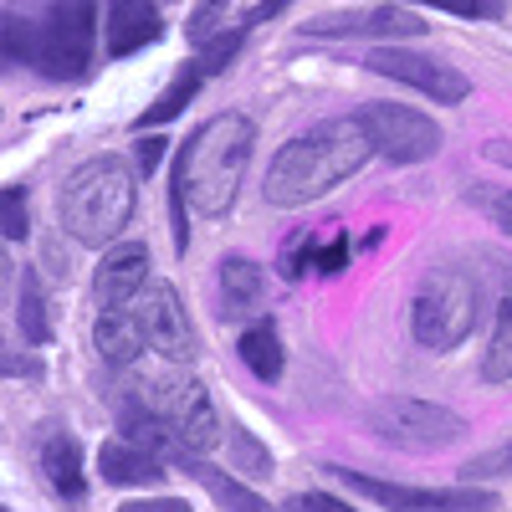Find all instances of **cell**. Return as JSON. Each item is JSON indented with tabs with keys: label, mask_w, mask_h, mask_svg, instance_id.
Masks as SVG:
<instances>
[{
	"label": "cell",
	"mask_w": 512,
	"mask_h": 512,
	"mask_svg": "<svg viewBox=\"0 0 512 512\" xmlns=\"http://www.w3.org/2000/svg\"><path fill=\"white\" fill-rule=\"evenodd\" d=\"M98 11L93 0H16L0 21V47L11 62L52 82H77L93 67Z\"/></svg>",
	"instance_id": "1"
},
{
	"label": "cell",
	"mask_w": 512,
	"mask_h": 512,
	"mask_svg": "<svg viewBox=\"0 0 512 512\" xmlns=\"http://www.w3.org/2000/svg\"><path fill=\"white\" fill-rule=\"evenodd\" d=\"M369 154H379V149H374V134L359 123V113L354 118H328V123L308 128V134H297L292 144L277 149L262 195L272 205H287V210L308 205V200L338 190L349 175H359L369 164Z\"/></svg>",
	"instance_id": "2"
},
{
	"label": "cell",
	"mask_w": 512,
	"mask_h": 512,
	"mask_svg": "<svg viewBox=\"0 0 512 512\" xmlns=\"http://www.w3.org/2000/svg\"><path fill=\"white\" fill-rule=\"evenodd\" d=\"M251 139H256V128L241 113H216L210 123H200L175 154L169 195H180L200 216H226L241 195V180H246Z\"/></svg>",
	"instance_id": "3"
},
{
	"label": "cell",
	"mask_w": 512,
	"mask_h": 512,
	"mask_svg": "<svg viewBox=\"0 0 512 512\" xmlns=\"http://www.w3.org/2000/svg\"><path fill=\"white\" fill-rule=\"evenodd\" d=\"M57 216H62L72 241L108 246L128 226V216H134V175H128L123 159H113V154L88 159L82 169L67 175V185L57 195Z\"/></svg>",
	"instance_id": "4"
},
{
	"label": "cell",
	"mask_w": 512,
	"mask_h": 512,
	"mask_svg": "<svg viewBox=\"0 0 512 512\" xmlns=\"http://www.w3.org/2000/svg\"><path fill=\"white\" fill-rule=\"evenodd\" d=\"M134 400L149 405V410L169 425V431L180 436V446H185L190 456H200V451H210V446L221 441L216 405H210L205 384L185 374V364H169V369H159V374H144V379L134 384Z\"/></svg>",
	"instance_id": "5"
},
{
	"label": "cell",
	"mask_w": 512,
	"mask_h": 512,
	"mask_svg": "<svg viewBox=\"0 0 512 512\" xmlns=\"http://www.w3.org/2000/svg\"><path fill=\"white\" fill-rule=\"evenodd\" d=\"M477 323V282L461 267H431L415 287L410 303V328L420 349H456Z\"/></svg>",
	"instance_id": "6"
},
{
	"label": "cell",
	"mask_w": 512,
	"mask_h": 512,
	"mask_svg": "<svg viewBox=\"0 0 512 512\" xmlns=\"http://www.w3.org/2000/svg\"><path fill=\"white\" fill-rule=\"evenodd\" d=\"M369 431L384 446H400V451H441L451 446L466 425L461 415L431 405V400H410V395H390V400H374L369 405Z\"/></svg>",
	"instance_id": "7"
},
{
	"label": "cell",
	"mask_w": 512,
	"mask_h": 512,
	"mask_svg": "<svg viewBox=\"0 0 512 512\" xmlns=\"http://www.w3.org/2000/svg\"><path fill=\"white\" fill-rule=\"evenodd\" d=\"M359 123L374 134V149L390 164H425L441 154V123H431L425 113L405 108V103H369L359 108Z\"/></svg>",
	"instance_id": "8"
},
{
	"label": "cell",
	"mask_w": 512,
	"mask_h": 512,
	"mask_svg": "<svg viewBox=\"0 0 512 512\" xmlns=\"http://www.w3.org/2000/svg\"><path fill=\"white\" fill-rule=\"evenodd\" d=\"M369 72L379 77H390V82H405V88L425 93V98H436V103H461L466 93H472V82H466L461 67L431 57V52H410V47H374L364 57Z\"/></svg>",
	"instance_id": "9"
},
{
	"label": "cell",
	"mask_w": 512,
	"mask_h": 512,
	"mask_svg": "<svg viewBox=\"0 0 512 512\" xmlns=\"http://www.w3.org/2000/svg\"><path fill=\"white\" fill-rule=\"evenodd\" d=\"M338 482H349L354 492L374 497L379 507L390 512H492V492H477V487H395V482H369L349 466H333Z\"/></svg>",
	"instance_id": "10"
},
{
	"label": "cell",
	"mask_w": 512,
	"mask_h": 512,
	"mask_svg": "<svg viewBox=\"0 0 512 512\" xmlns=\"http://www.w3.org/2000/svg\"><path fill=\"white\" fill-rule=\"evenodd\" d=\"M128 308L139 313L149 349H154L164 364H190V359H195V323H190V313L180 308V292H175V287H164V282H159V287H144Z\"/></svg>",
	"instance_id": "11"
},
{
	"label": "cell",
	"mask_w": 512,
	"mask_h": 512,
	"mask_svg": "<svg viewBox=\"0 0 512 512\" xmlns=\"http://www.w3.org/2000/svg\"><path fill=\"white\" fill-rule=\"evenodd\" d=\"M144 277H149V251H144L139 241L113 246L103 262H98V272H93L98 308H103V313H108V308H128V303L144 292Z\"/></svg>",
	"instance_id": "12"
},
{
	"label": "cell",
	"mask_w": 512,
	"mask_h": 512,
	"mask_svg": "<svg viewBox=\"0 0 512 512\" xmlns=\"http://www.w3.org/2000/svg\"><path fill=\"white\" fill-rule=\"evenodd\" d=\"M308 36H420L425 21H415L410 11L395 6H374V11H333L303 26Z\"/></svg>",
	"instance_id": "13"
},
{
	"label": "cell",
	"mask_w": 512,
	"mask_h": 512,
	"mask_svg": "<svg viewBox=\"0 0 512 512\" xmlns=\"http://www.w3.org/2000/svg\"><path fill=\"white\" fill-rule=\"evenodd\" d=\"M103 31H108V52H113V57H128V52L149 47V41H159L164 21H159V11H154V0H108Z\"/></svg>",
	"instance_id": "14"
},
{
	"label": "cell",
	"mask_w": 512,
	"mask_h": 512,
	"mask_svg": "<svg viewBox=\"0 0 512 512\" xmlns=\"http://www.w3.org/2000/svg\"><path fill=\"white\" fill-rule=\"evenodd\" d=\"M41 472H47V482L62 502H82V492H88L82 487V446L62 431V425L41 431Z\"/></svg>",
	"instance_id": "15"
},
{
	"label": "cell",
	"mask_w": 512,
	"mask_h": 512,
	"mask_svg": "<svg viewBox=\"0 0 512 512\" xmlns=\"http://www.w3.org/2000/svg\"><path fill=\"white\" fill-rule=\"evenodd\" d=\"M98 472L113 482V487H149V482H159L164 477V456H154L149 446H139V441H108L103 451H98Z\"/></svg>",
	"instance_id": "16"
},
{
	"label": "cell",
	"mask_w": 512,
	"mask_h": 512,
	"mask_svg": "<svg viewBox=\"0 0 512 512\" xmlns=\"http://www.w3.org/2000/svg\"><path fill=\"white\" fill-rule=\"evenodd\" d=\"M98 354L108 359V364H118V369H128L144 349H149V338H144V323H139V313L134 308H108L103 318H98Z\"/></svg>",
	"instance_id": "17"
},
{
	"label": "cell",
	"mask_w": 512,
	"mask_h": 512,
	"mask_svg": "<svg viewBox=\"0 0 512 512\" xmlns=\"http://www.w3.org/2000/svg\"><path fill=\"white\" fill-rule=\"evenodd\" d=\"M216 277H221V297H216L221 318H241L262 303V272H256V262H246V256H226Z\"/></svg>",
	"instance_id": "18"
},
{
	"label": "cell",
	"mask_w": 512,
	"mask_h": 512,
	"mask_svg": "<svg viewBox=\"0 0 512 512\" xmlns=\"http://www.w3.org/2000/svg\"><path fill=\"white\" fill-rule=\"evenodd\" d=\"M190 477H200L205 487H210V497L221 502V512H272V502L267 497H256V492H246V482H236V477H226V472H216V466H205L200 456L185 466Z\"/></svg>",
	"instance_id": "19"
},
{
	"label": "cell",
	"mask_w": 512,
	"mask_h": 512,
	"mask_svg": "<svg viewBox=\"0 0 512 512\" xmlns=\"http://www.w3.org/2000/svg\"><path fill=\"white\" fill-rule=\"evenodd\" d=\"M236 354H241V364H246L256 379H267V384L282 374V338H277L272 323L246 328V333H241V344H236Z\"/></svg>",
	"instance_id": "20"
},
{
	"label": "cell",
	"mask_w": 512,
	"mask_h": 512,
	"mask_svg": "<svg viewBox=\"0 0 512 512\" xmlns=\"http://www.w3.org/2000/svg\"><path fill=\"white\" fill-rule=\"evenodd\" d=\"M200 82H205V67L190 62V67L175 77V88L159 93V103H149V108L139 113V128H159V123H169V118H180V113L190 108V98L200 93Z\"/></svg>",
	"instance_id": "21"
},
{
	"label": "cell",
	"mask_w": 512,
	"mask_h": 512,
	"mask_svg": "<svg viewBox=\"0 0 512 512\" xmlns=\"http://www.w3.org/2000/svg\"><path fill=\"white\" fill-rule=\"evenodd\" d=\"M21 333L31 344H47L52 338V323H47V297H41V277L26 267L21 272Z\"/></svg>",
	"instance_id": "22"
},
{
	"label": "cell",
	"mask_w": 512,
	"mask_h": 512,
	"mask_svg": "<svg viewBox=\"0 0 512 512\" xmlns=\"http://www.w3.org/2000/svg\"><path fill=\"white\" fill-rule=\"evenodd\" d=\"M482 374H487L492 384L512 379V297L497 308V323H492V344H487V364H482Z\"/></svg>",
	"instance_id": "23"
},
{
	"label": "cell",
	"mask_w": 512,
	"mask_h": 512,
	"mask_svg": "<svg viewBox=\"0 0 512 512\" xmlns=\"http://www.w3.org/2000/svg\"><path fill=\"white\" fill-rule=\"evenodd\" d=\"M472 205L482 210V216H492V226H502L512 236V190H502V185H472Z\"/></svg>",
	"instance_id": "24"
},
{
	"label": "cell",
	"mask_w": 512,
	"mask_h": 512,
	"mask_svg": "<svg viewBox=\"0 0 512 512\" xmlns=\"http://www.w3.org/2000/svg\"><path fill=\"white\" fill-rule=\"evenodd\" d=\"M241 41H246V26H236V31H226V36H210V41H205V57H200L205 77H210V72H221V67L241 52Z\"/></svg>",
	"instance_id": "25"
},
{
	"label": "cell",
	"mask_w": 512,
	"mask_h": 512,
	"mask_svg": "<svg viewBox=\"0 0 512 512\" xmlns=\"http://www.w3.org/2000/svg\"><path fill=\"white\" fill-rule=\"evenodd\" d=\"M318 262V251H313V236L303 231L292 246H282V277H303L308 267Z\"/></svg>",
	"instance_id": "26"
},
{
	"label": "cell",
	"mask_w": 512,
	"mask_h": 512,
	"mask_svg": "<svg viewBox=\"0 0 512 512\" xmlns=\"http://www.w3.org/2000/svg\"><path fill=\"white\" fill-rule=\"evenodd\" d=\"M231 451H236V461L246 466L251 477H262V472H267V451L256 446V441H251V436L241 431V425H231Z\"/></svg>",
	"instance_id": "27"
},
{
	"label": "cell",
	"mask_w": 512,
	"mask_h": 512,
	"mask_svg": "<svg viewBox=\"0 0 512 512\" xmlns=\"http://www.w3.org/2000/svg\"><path fill=\"white\" fill-rule=\"evenodd\" d=\"M415 6H436V11H451V16L482 21V16H497L502 11V0H415Z\"/></svg>",
	"instance_id": "28"
},
{
	"label": "cell",
	"mask_w": 512,
	"mask_h": 512,
	"mask_svg": "<svg viewBox=\"0 0 512 512\" xmlns=\"http://www.w3.org/2000/svg\"><path fill=\"white\" fill-rule=\"evenodd\" d=\"M26 190L21 185H11L6 190V241H26Z\"/></svg>",
	"instance_id": "29"
},
{
	"label": "cell",
	"mask_w": 512,
	"mask_h": 512,
	"mask_svg": "<svg viewBox=\"0 0 512 512\" xmlns=\"http://www.w3.org/2000/svg\"><path fill=\"white\" fill-rule=\"evenodd\" d=\"M344 262H349V241L333 236L328 246H318V262H313V267H318L323 277H338V272H344Z\"/></svg>",
	"instance_id": "30"
},
{
	"label": "cell",
	"mask_w": 512,
	"mask_h": 512,
	"mask_svg": "<svg viewBox=\"0 0 512 512\" xmlns=\"http://www.w3.org/2000/svg\"><path fill=\"white\" fill-rule=\"evenodd\" d=\"M221 6H226V0H205V6L190 16V41H210V36H216V16H221Z\"/></svg>",
	"instance_id": "31"
},
{
	"label": "cell",
	"mask_w": 512,
	"mask_h": 512,
	"mask_svg": "<svg viewBox=\"0 0 512 512\" xmlns=\"http://www.w3.org/2000/svg\"><path fill=\"white\" fill-rule=\"evenodd\" d=\"M118 512H195L185 497H154V502H123Z\"/></svg>",
	"instance_id": "32"
},
{
	"label": "cell",
	"mask_w": 512,
	"mask_h": 512,
	"mask_svg": "<svg viewBox=\"0 0 512 512\" xmlns=\"http://www.w3.org/2000/svg\"><path fill=\"white\" fill-rule=\"evenodd\" d=\"M292 512H354L349 502H338V497H323V492H308V497H297Z\"/></svg>",
	"instance_id": "33"
},
{
	"label": "cell",
	"mask_w": 512,
	"mask_h": 512,
	"mask_svg": "<svg viewBox=\"0 0 512 512\" xmlns=\"http://www.w3.org/2000/svg\"><path fill=\"white\" fill-rule=\"evenodd\" d=\"M164 159V139H139V164H144V175H154Z\"/></svg>",
	"instance_id": "34"
},
{
	"label": "cell",
	"mask_w": 512,
	"mask_h": 512,
	"mask_svg": "<svg viewBox=\"0 0 512 512\" xmlns=\"http://www.w3.org/2000/svg\"><path fill=\"white\" fill-rule=\"evenodd\" d=\"M287 6H292V0H262V6L246 11L241 21H246V26H256V21H272V16H277V11H287Z\"/></svg>",
	"instance_id": "35"
},
{
	"label": "cell",
	"mask_w": 512,
	"mask_h": 512,
	"mask_svg": "<svg viewBox=\"0 0 512 512\" xmlns=\"http://www.w3.org/2000/svg\"><path fill=\"white\" fill-rule=\"evenodd\" d=\"M492 466H512V446H507V451H497V456H482V461H472L466 472H477V477H482V472H492Z\"/></svg>",
	"instance_id": "36"
}]
</instances>
